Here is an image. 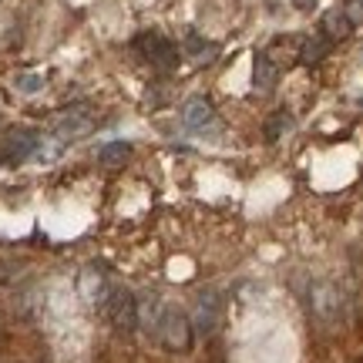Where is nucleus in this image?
Returning <instances> with one entry per match:
<instances>
[{
  "label": "nucleus",
  "instance_id": "ddd939ff",
  "mask_svg": "<svg viewBox=\"0 0 363 363\" xmlns=\"http://www.w3.org/2000/svg\"><path fill=\"white\" fill-rule=\"evenodd\" d=\"M128 152H131L128 142H111L98 152V162H101V165H121V162L128 158Z\"/></svg>",
  "mask_w": 363,
  "mask_h": 363
},
{
  "label": "nucleus",
  "instance_id": "4468645a",
  "mask_svg": "<svg viewBox=\"0 0 363 363\" xmlns=\"http://www.w3.org/2000/svg\"><path fill=\"white\" fill-rule=\"evenodd\" d=\"M289 121H293V118H289V111H276V115L266 121V138H269V142H276L283 131H289Z\"/></svg>",
  "mask_w": 363,
  "mask_h": 363
},
{
  "label": "nucleus",
  "instance_id": "20e7f679",
  "mask_svg": "<svg viewBox=\"0 0 363 363\" xmlns=\"http://www.w3.org/2000/svg\"><path fill=\"white\" fill-rule=\"evenodd\" d=\"M189 316H192L195 337H212V333L219 330L222 316H225V296H222V289H216V286L202 289V293L195 296V306Z\"/></svg>",
  "mask_w": 363,
  "mask_h": 363
},
{
  "label": "nucleus",
  "instance_id": "6e6552de",
  "mask_svg": "<svg viewBox=\"0 0 363 363\" xmlns=\"http://www.w3.org/2000/svg\"><path fill=\"white\" fill-rule=\"evenodd\" d=\"M91 128H94V115H91L88 108H71V111H65V115L54 121V135L65 138V142L84 138Z\"/></svg>",
  "mask_w": 363,
  "mask_h": 363
},
{
  "label": "nucleus",
  "instance_id": "dca6fc26",
  "mask_svg": "<svg viewBox=\"0 0 363 363\" xmlns=\"http://www.w3.org/2000/svg\"><path fill=\"white\" fill-rule=\"evenodd\" d=\"M350 21H363V0H350V11H347Z\"/></svg>",
  "mask_w": 363,
  "mask_h": 363
},
{
  "label": "nucleus",
  "instance_id": "f257e3e1",
  "mask_svg": "<svg viewBox=\"0 0 363 363\" xmlns=\"http://www.w3.org/2000/svg\"><path fill=\"white\" fill-rule=\"evenodd\" d=\"M138 330L148 340H155V343H162V347H169L175 353H189L195 343L192 316L182 306L165 303L158 296L138 299Z\"/></svg>",
  "mask_w": 363,
  "mask_h": 363
},
{
  "label": "nucleus",
  "instance_id": "2eb2a0df",
  "mask_svg": "<svg viewBox=\"0 0 363 363\" xmlns=\"http://www.w3.org/2000/svg\"><path fill=\"white\" fill-rule=\"evenodd\" d=\"M13 88L34 94V91L44 88V78H40V74H17V78H13Z\"/></svg>",
  "mask_w": 363,
  "mask_h": 363
},
{
  "label": "nucleus",
  "instance_id": "f03ea898",
  "mask_svg": "<svg viewBox=\"0 0 363 363\" xmlns=\"http://www.w3.org/2000/svg\"><path fill=\"white\" fill-rule=\"evenodd\" d=\"M91 299L98 303L104 323L111 326V330H118V333H135L138 330V296L131 289L111 283L104 276H94Z\"/></svg>",
  "mask_w": 363,
  "mask_h": 363
},
{
  "label": "nucleus",
  "instance_id": "7ed1b4c3",
  "mask_svg": "<svg viewBox=\"0 0 363 363\" xmlns=\"http://www.w3.org/2000/svg\"><path fill=\"white\" fill-rule=\"evenodd\" d=\"M306 306H310L313 320L320 326H326V330L347 323V316H350V299H347V293H343L337 283H330V279L310 283V289H306Z\"/></svg>",
  "mask_w": 363,
  "mask_h": 363
},
{
  "label": "nucleus",
  "instance_id": "9d476101",
  "mask_svg": "<svg viewBox=\"0 0 363 363\" xmlns=\"http://www.w3.org/2000/svg\"><path fill=\"white\" fill-rule=\"evenodd\" d=\"M276 81H279V71H276V65L269 61V54L256 51V57H252V84L259 91H272Z\"/></svg>",
  "mask_w": 363,
  "mask_h": 363
},
{
  "label": "nucleus",
  "instance_id": "f8f14e48",
  "mask_svg": "<svg viewBox=\"0 0 363 363\" xmlns=\"http://www.w3.org/2000/svg\"><path fill=\"white\" fill-rule=\"evenodd\" d=\"M326 51H330V40L323 34H313V38L303 40V51H299V61L303 65H316V61H323Z\"/></svg>",
  "mask_w": 363,
  "mask_h": 363
},
{
  "label": "nucleus",
  "instance_id": "1a4fd4ad",
  "mask_svg": "<svg viewBox=\"0 0 363 363\" xmlns=\"http://www.w3.org/2000/svg\"><path fill=\"white\" fill-rule=\"evenodd\" d=\"M330 44H337V40H347L353 34V21L347 17V11H330L323 17V30H320Z\"/></svg>",
  "mask_w": 363,
  "mask_h": 363
},
{
  "label": "nucleus",
  "instance_id": "9b49d317",
  "mask_svg": "<svg viewBox=\"0 0 363 363\" xmlns=\"http://www.w3.org/2000/svg\"><path fill=\"white\" fill-rule=\"evenodd\" d=\"M185 54L189 57H195V61H206V57H216V44L212 40H206L199 30H185Z\"/></svg>",
  "mask_w": 363,
  "mask_h": 363
},
{
  "label": "nucleus",
  "instance_id": "423d86ee",
  "mask_svg": "<svg viewBox=\"0 0 363 363\" xmlns=\"http://www.w3.org/2000/svg\"><path fill=\"white\" fill-rule=\"evenodd\" d=\"M40 152V135L34 128H11L0 138V165H24L30 155Z\"/></svg>",
  "mask_w": 363,
  "mask_h": 363
},
{
  "label": "nucleus",
  "instance_id": "0eeeda50",
  "mask_svg": "<svg viewBox=\"0 0 363 363\" xmlns=\"http://www.w3.org/2000/svg\"><path fill=\"white\" fill-rule=\"evenodd\" d=\"M182 118H185V125H189V128H192V135H199V138H208V142H216V138L222 135L219 115H216L212 101H208V98H202V94L185 104Z\"/></svg>",
  "mask_w": 363,
  "mask_h": 363
},
{
  "label": "nucleus",
  "instance_id": "f3484780",
  "mask_svg": "<svg viewBox=\"0 0 363 363\" xmlns=\"http://www.w3.org/2000/svg\"><path fill=\"white\" fill-rule=\"evenodd\" d=\"M293 7H296V11H313L316 0H293Z\"/></svg>",
  "mask_w": 363,
  "mask_h": 363
},
{
  "label": "nucleus",
  "instance_id": "39448f33",
  "mask_svg": "<svg viewBox=\"0 0 363 363\" xmlns=\"http://www.w3.org/2000/svg\"><path fill=\"white\" fill-rule=\"evenodd\" d=\"M135 48H138V54H142L152 67H158V71H175V67H179L182 51L165 38V34H158V30L138 34V38H135Z\"/></svg>",
  "mask_w": 363,
  "mask_h": 363
}]
</instances>
